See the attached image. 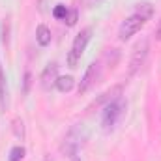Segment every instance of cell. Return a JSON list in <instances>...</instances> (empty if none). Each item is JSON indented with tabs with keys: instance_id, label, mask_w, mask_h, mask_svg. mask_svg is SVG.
I'll use <instances>...</instances> for the list:
<instances>
[{
	"instance_id": "2",
	"label": "cell",
	"mask_w": 161,
	"mask_h": 161,
	"mask_svg": "<svg viewBox=\"0 0 161 161\" xmlns=\"http://www.w3.org/2000/svg\"><path fill=\"white\" fill-rule=\"evenodd\" d=\"M90 40H92V28H82L79 34L75 36L73 45L69 49V54H68V66L69 68H77L80 56H82V53H84V49H86V45H88Z\"/></svg>"
},
{
	"instance_id": "11",
	"label": "cell",
	"mask_w": 161,
	"mask_h": 161,
	"mask_svg": "<svg viewBox=\"0 0 161 161\" xmlns=\"http://www.w3.org/2000/svg\"><path fill=\"white\" fill-rule=\"evenodd\" d=\"M0 107L2 111H6L8 107V84H6V73L2 69V64H0Z\"/></svg>"
},
{
	"instance_id": "4",
	"label": "cell",
	"mask_w": 161,
	"mask_h": 161,
	"mask_svg": "<svg viewBox=\"0 0 161 161\" xmlns=\"http://www.w3.org/2000/svg\"><path fill=\"white\" fill-rule=\"evenodd\" d=\"M146 25V21L142 19V17H139V15H129L124 23L120 25V30H118V38L122 41H127L131 36H135L137 32H141V28Z\"/></svg>"
},
{
	"instance_id": "18",
	"label": "cell",
	"mask_w": 161,
	"mask_h": 161,
	"mask_svg": "<svg viewBox=\"0 0 161 161\" xmlns=\"http://www.w3.org/2000/svg\"><path fill=\"white\" fill-rule=\"evenodd\" d=\"M30 84H32V75H30V71H26L25 73V94L30 92Z\"/></svg>"
},
{
	"instance_id": "12",
	"label": "cell",
	"mask_w": 161,
	"mask_h": 161,
	"mask_svg": "<svg viewBox=\"0 0 161 161\" xmlns=\"http://www.w3.org/2000/svg\"><path fill=\"white\" fill-rule=\"evenodd\" d=\"M60 92H69L73 86H75V79L71 77V75H66V77H58L56 80V84H54Z\"/></svg>"
},
{
	"instance_id": "20",
	"label": "cell",
	"mask_w": 161,
	"mask_h": 161,
	"mask_svg": "<svg viewBox=\"0 0 161 161\" xmlns=\"http://www.w3.org/2000/svg\"><path fill=\"white\" fill-rule=\"evenodd\" d=\"M45 161H51V159H49V158H47V159H45Z\"/></svg>"
},
{
	"instance_id": "13",
	"label": "cell",
	"mask_w": 161,
	"mask_h": 161,
	"mask_svg": "<svg viewBox=\"0 0 161 161\" xmlns=\"http://www.w3.org/2000/svg\"><path fill=\"white\" fill-rule=\"evenodd\" d=\"M25 158V148L23 146H13L9 152V161H23Z\"/></svg>"
},
{
	"instance_id": "19",
	"label": "cell",
	"mask_w": 161,
	"mask_h": 161,
	"mask_svg": "<svg viewBox=\"0 0 161 161\" xmlns=\"http://www.w3.org/2000/svg\"><path fill=\"white\" fill-rule=\"evenodd\" d=\"M156 40L161 41V21H159V25H158V28H156Z\"/></svg>"
},
{
	"instance_id": "8",
	"label": "cell",
	"mask_w": 161,
	"mask_h": 161,
	"mask_svg": "<svg viewBox=\"0 0 161 161\" xmlns=\"http://www.w3.org/2000/svg\"><path fill=\"white\" fill-rule=\"evenodd\" d=\"M135 15H139V17H142L144 21H148V19H152V15H154V6H152L150 2H139V4L135 6Z\"/></svg>"
},
{
	"instance_id": "9",
	"label": "cell",
	"mask_w": 161,
	"mask_h": 161,
	"mask_svg": "<svg viewBox=\"0 0 161 161\" xmlns=\"http://www.w3.org/2000/svg\"><path fill=\"white\" fill-rule=\"evenodd\" d=\"M36 41H38L40 47H47V45L51 43V30H49V26L40 25V26L36 28Z\"/></svg>"
},
{
	"instance_id": "17",
	"label": "cell",
	"mask_w": 161,
	"mask_h": 161,
	"mask_svg": "<svg viewBox=\"0 0 161 161\" xmlns=\"http://www.w3.org/2000/svg\"><path fill=\"white\" fill-rule=\"evenodd\" d=\"M2 43L4 45L9 43V21L8 19H4V23H2Z\"/></svg>"
},
{
	"instance_id": "16",
	"label": "cell",
	"mask_w": 161,
	"mask_h": 161,
	"mask_svg": "<svg viewBox=\"0 0 161 161\" xmlns=\"http://www.w3.org/2000/svg\"><path fill=\"white\" fill-rule=\"evenodd\" d=\"M77 19H79L77 9H69L68 15H66V19H64V23H66L68 26H75V25H77Z\"/></svg>"
},
{
	"instance_id": "10",
	"label": "cell",
	"mask_w": 161,
	"mask_h": 161,
	"mask_svg": "<svg viewBox=\"0 0 161 161\" xmlns=\"http://www.w3.org/2000/svg\"><path fill=\"white\" fill-rule=\"evenodd\" d=\"M120 96H122V86H113V88H111V90H107V92H105V94H103L96 103H94V105H96V107H97V105H101V103H105V105H107L109 101H113V99H116V97H120Z\"/></svg>"
},
{
	"instance_id": "15",
	"label": "cell",
	"mask_w": 161,
	"mask_h": 161,
	"mask_svg": "<svg viewBox=\"0 0 161 161\" xmlns=\"http://www.w3.org/2000/svg\"><path fill=\"white\" fill-rule=\"evenodd\" d=\"M68 8L64 6V4H58V6H54V9H53V15L56 17V19H60V21H64L66 19V15H68Z\"/></svg>"
},
{
	"instance_id": "3",
	"label": "cell",
	"mask_w": 161,
	"mask_h": 161,
	"mask_svg": "<svg viewBox=\"0 0 161 161\" xmlns=\"http://www.w3.org/2000/svg\"><path fill=\"white\" fill-rule=\"evenodd\" d=\"M150 53V41L148 38H142L135 43L133 47V53H131V60H129V77L135 75L146 62V56Z\"/></svg>"
},
{
	"instance_id": "6",
	"label": "cell",
	"mask_w": 161,
	"mask_h": 161,
	"mask_svg": "<svg viewBox=\"0 0 161 161\" xmlns=\"http://www.w3.org/2000/svg\"><path fill=\"white\" fill-rule=\"evenodd\" d=\"M99 75H101L99 64L92 62V64L88 66V69L84 71V75H82V79H80V82H79V94H86V92L96 84V80L99 79Z\"/></svg>"
},
{
	"instance_id": "14",
	"label": "cell",
	"mask_w": 161,
	"mask_h": 161,
	"mask_svg": "<svg viewBox=\"0 0 161 161\" xmlns=\"http://www.w3.org/2000/svg\"><path fill=\"white\" fill-rule=\"evenodd\" d=\"M13 133H15V137L25 139V124H23L21 118H15L13 120Z\"/></svg>"
},
{
	"instance_id": "7",
	"label": "cell",
	"mask_w": 161,
	"mask_h": 161,
	"mask_svg": "<svg viewBox=\"0 0 161 161\" xmlns=\"http://www.w3.org/2000/svg\"><path fill=\"white\" fill-rule=\"evenodd\" d=\"M58 80V64L56 62H51L45 66V69L41 71V77H40V84L43 90H51Z\"/></svg>"
},
{
	"instance_id": "1",
	"label": "cell",
	"mask_w": 161,
	"mask_h": 161,
	"mask_svg": "<svg viewBox=\"0 0 161 161\" xmlns=\"http://www.w3.org/2000/svg\"><path fill=\"white\" fill-rule=\"evenodd\" d=\"M125 109H127V103L124 101L122 96L116 97V99H113V101H109V103L105 105V109H103V113H101V125H103V129H105L107 133H111V131L116 127V124L124 118Z\"/></svg>"
},
{
	"instance_id": "5",
	"label": "cell",
	"mask_w": 161,
	"mask_h": 161,
	"mask_svg": "<svg viewBox=\"0 0 161 161\" xmlns=\"http://www.w3.org/2000/svg\"><path fill=\"white\" fill-rule=\"evenodd\" d=\"M84 139H86V133H84L82 125L77 124V125L68 133V137H66V141H64V150L69 154V158H75V156H77V150L80 148V144H82Z\"/></svg>"
}]
</instances>
